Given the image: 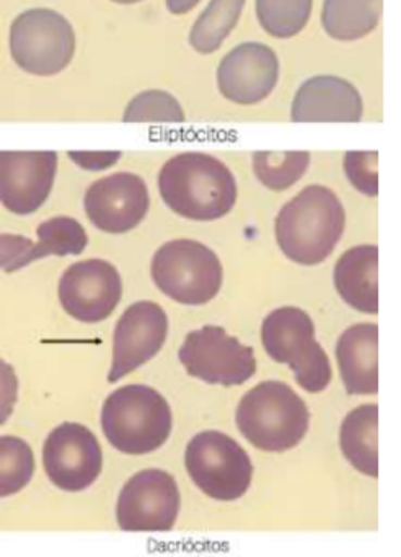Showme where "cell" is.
Segmentation results:
<instances>
[{
	"mask_svg": "<svg viewBox=\"0 0 401 557\" xmlns=\"http://www.w3.org/2000/svg\"><path fill=\"white\" fill-rule=\"evenodd\" d=\"M159 190L170 210L192 221L224 218L237 203V181L214 156L183 152L159 174Z\"/></svg>",
	"mask_w": 401,
	"mask_h": 557,
	"instance_id": "obj_1",
	"label": "cell"
},
{
	"mask_svg": "<svg viewBox=\"0 0 401 557\" xmlns=\"http://www.w3.org/2000/svg\"><path fill=\"white\" fill-rule=\"evenodd\" d=\"M344 224V208L335 191L309 185L284 205L274 230L287 259L300 265H316L331 256Z\"/></svg>",
	"mask_w": 401,
	"mask_h": 557,
	"instance_id": "obj_2",
	"label": "cell"
},
{
	"mask_svg": "<svg viewBox=\"0 0 401 557\" xmlns=\"http://www.w3.org/2000/svg\"><path fill=\"white\" fill-rule=\"evenodd\" d=\"M235 422L254 448L284 453L296 448L306 435L310 412L289 384L263 381L241 397Z\"/></svg>",
	"mask_w": 401,
	"mask_h": 557,
	"instance_id": "obj_3",
	"label": "cell"
},
{
	"mask_svg": "<svg viewBox=\"0 0 401 557\" xmlns=\"http://www.w3.org/2000/svg\"><path fill=\"white\" fill-rule=\"evenodd\" d=\"M172 426V409L165 397L143 384L113 391L101 407L104 436L124 455L155 451L168 440Z\"/></svg>",
	"mask_w": 401,
	"mask_h": 557,
	"instance_id": "obj_4",
	"label": "cell"
},
{
	"mask_svg": "<svg viewBox=\"0 0 401 557\" xmlns=\"http://www.w3.org/2000/svg\"><path fill=\"white\" fill-rule=\"evenodd\" d=\"M264 350L277 363L289 364L306 393H322L331 381V364L315 341L312 318L293 306L274 309L261 325Z\"/></svg>",
	"mask_w": 401,
	"mask_h": 557,
	"instance_id": "obj_5",
	"label": "cell"
},
{
	"mask_svg": "<svg viewBox=\"0 0 401 557\" xmlns=\"http://www.w3.org/2000/svg\"><path fill=\"white\" fill-rule=\"evenodd\" d=\"M156 288L181 305H205L217 296L224 278L214 250L195 239L163 244L150 265Z\"/></svg>",
	"mask_w": 401,
	"mask_h": 557,
	"instance_id": "obj_6",
	"label": "cell"
},
{
	"mask_svg": "<svg viewBox=\"0 0 401 557\" xmlns=\"http://www.w3.org/2000/svg\"><path fill=\"white\" fill-rule=\"evenodd\" d=\"M185 466L198 488L214 500L243 497L253 478L248 453L237 440L217 430H205L189 440Z\"/></svg>",
	"mask_w": 401,
	"mask_h": 557,
	"instance_id": "obj_7",
	"label": "cell"
},
{
	"mask_svg": "<svg viewBox=\"0 0 401 557\" xmlns=\"http://www.w3.org/2000/svg\"><path fill=\"white\" fill-rule=\"evenodd\" d=\"M10 53L25 73L54 76L74 58V28L51 9H29L10 28Z\"/></svg>",
	"mask_w": 401,
	"mask_h": 557,
	"instance_id": "obj_8",
	"label": "cell"
},
{
	"mask_svg": "<svg viewBox=\"0 0 401 557\" xmlns=\"http://www.w3.org/2000/svg\"><path fill=\"white\" fill-rule=\"evenodd\" d=\"M178 358L189 376L225 387L240 386L256 373L253 348L228 335L221 325L189 332Z\"/></svg>",
	"mask_w": 401,
	"mask_h": 557,
	"instance_id": "obj_9",
	"label": "cell"
},
{
	"mask_svg": "<svg viewBox=\"0 0 401 557\" xmlns=\"http://www.w3.org/2000/svg\"><path fill=\"white\" fill-rule=\"evenodd\" d=\"M179 504L181 497L173 475L162 469H146L121 488L117 524L134 533H166L175 527Z\"/></svg>",
	"mask_w": 401,
	"mask_h": 557,
	"instance_id": "obj_10",
	"label": "cell"
},
{
	"mask_svg": "<svg viewBox=\"0 0 401 557\" xmlns=\"http://www.w3.org/2000/svg\"><path fill=\"white\" fill-rule=\"evenodd\" d=\"M42 465L55 487L82 492L90 487L103 468V453L97 436L74 422L55 426L42 446Z\"/></svg>",
	"mask_w": 401,
	"mask_h": 557,
	"instance_id": "obj_11",
	"label": "cell"
},
{
	"mask_svg": "<svg viewBox=\"0 0 401 557\" xmlns=\"http://www.w3.org/2000/svg\"><path fill=\"white\" fill-rule=\"evenodd\" d=\"M58 293L68 315L85 324H97L116 309L123 282L113 263L101 259L80 260L62 273Z\"/></svg>",
	"mask_w": 401,
	"mask_h": 557,
	"instance_id": "obj_12",
	"label": "cell"
},
{
	"mask_svg": "<svg viewBox=\"0 0 401 557\" xmlns=\"http://www.w3.org/2000/svg\"><path fill=\"white\" fill-rule=\"evenodd\" d=\"M150 198L146 182L130 172H117L88 187L85 213L95 227L108 234H124L142 223Z\"/></svg>",
	"mask_w": 401,
	"mask_h": 557,
	"instance_id": "obj_13",
	"label": "cell"
},
{
	"mask_svg": "<svg viewBox=\"0 0 401 557\" xmlns=\"http://www.w3.org/2000/svg\"><path fill=\"white\" fill-rule=\"evenodd\" d=\"M168 318L162 306L137 301L121 315L114 327L113 363L108 381L116 383L140 364L152 360L166 341Z\"/></svg>",
	"mask_w": 401,
	"mask_h": 557,
	"instance_id": "obj_14",
	"label": "cell"
},
{
	"mask_svg": "<svg viewBox=\"0 0 401 557\" xmlns=\"http://www.w3.org/2000/svg\"><path fill=\"white\" fill-rule=\"evenodd\" d=\"M58 152H0V198L12 213L25 216L45 205L54 185Z\"/></svg>",
	"mask_w": 401,
	"mask_h": 557,
	"instance_id": "obj_15",
	"label": "cell"
},
{
	"mask_svg": "<svg viewBox=\"0 0 401 557\" xmlns=\"http://www.w3.org/2000/svg\"><path fill=\"white\" fill-rule=\"evenodd\" d=\"M277 79L279 60L263 44L238 45L218 64V90L237 106L263 102L276 89Z\"/></svg>",
	"mask_w": 401,
	"mask_h": 557,
	"instance_id": "obj_16",
	"label": "cell"
},
{
	"mask_svg": "<svg viewBox=\"0 0 401 557\" xmlns=\"http://www.w3.org/2000/svg\"><path fill=\"white\" fill-rule=\"evenodd\" d=\"M362 113L361 94L351 83L336 76H316L297 90L290 119L293 123H358Z\"/></svg>",
	"mask_w": 401,
	"mask_h": 557,
	"instance_id": "obj_17",
	"label": "cell"
},
{
	"mask_svg": "<svg viewBox=\"0 0 401 557\" xmlns=\"http://www.w3.org/2000/svg\"><path fill=\"white\" fill-rule=\"evenodd\" d=\"M38 243L23 236H2V267L7 273L48 256H80L88 244L84 226L74 218L55 216L39 224Z\"/></svg>",
	"mask_w": 401,
	"mask_h": 557,
	"instance_id": "obj_18",
	"label": "cell"
},
{
	"mask_svg": "<svg viewBox=\"0 0 401 557\" xmlns=\"http://www.w3.org/2000/svg\"><path fill=\"white\" fill-rule=\"evenodd\" d=\"M336 360L348 394H377L378 325L355 324L346 329L336 344Z\"/></svg>",
	"mask_w": 401,
	"mask_h": 557,
	"instance_id": "obj_19",
	"label": "cell"
},
{
	"mask_svg": "<svg viewBox=\"0 0 401 557\" xmlns=\"http://www.w3.org/2000/svg\"><path fill=\"white\" fill-rule=\"evenodd\" d=\"M336 292L364 314L378 312V247L365 244L346 250L335 265Z\"/></svg>",
	"mask_w": 401,
	"mask_h": 557,
	"instance_id": "obj_20",
	"label": "cell"
},
{
	"mask_svg": "<svg viewBox=\"0 0 401 557\" xmlns=\"http://www.w3.org/2000/svg\"><path fill=\"white\" fill-rule=\"evenodd\" d=\"M342 455L368 478H378V406L355 407L342 420L339 432Z\"/></svg>",
	"mask_w": 401,
	"mask_h": 557,
	"instance_id": "obj_21",
	"label": "cell"
},
{
	"mask_svg": "<svg viewBox=\"0 0 401 557\" xmlns=\"http://www.w3.org/2000/svg\"><path fill=\"white\" fill-rule=\"evenodd\" d=\"M381 11L384 0H325L322 25L333 40H361L377 28Z\"/></svg>",
	"mask_w": 401,
	"mask_h": 557,
	"instance_id": "obj_22",
	"label": "cell"
},
{
	"mask_svg": "<svg viewBox=\"0 0 401 557\" xmlns=\"http://www.w3.org/2000/svg\"><path fill=\"white\" fill-rule=\"evenodd\" d=\"M245 0H211L189 34V44L199 54H212L237 27Z\"/></svg>",
	"mask_w": 401,
	"mask_h": 557,
	"instance_id": "obj_23",
	"label": "cell"
},
{
	"mask_svg": "<svg viewBox=\"0 0 401 557\" xmlns=\"http://www.w3.org/2000/svg\"><path fill=\"white\" fill-rule=\"evenodd\" d=\"M310 165V152L260 151L253 154V171L258 181L274 191H284L292 187L305 175Z\"/></svg>",
	"mask_w": 401,
	"mask_h": 557,
	"instance_id": "obj_24",
	"label": "cell"
},
{
	"mask_svg": "<svg viewBox=\"0 0 401 557\" xmlns=\"http://www.w3.org/2000/svg\"><path fill=\"white\" fill-rule=\"evenodd\" d=\"M313 0H256V15L267 35L280 40L296 37L309 24Z\"/></svg>",
	"mask_w": 401,
	"mask_h": 557,
	"instance_id": "obj_25",
	"label": "cell"
},
{
	"mask_svg": "<svg viewBox=\"0 0 401 557\" xmlns=\"http://www.w3.org/2000/svg\"><path fill=\"white\" fill-rule=\"evenodd\" d=\"M35 472V458L28 443L16 436L0 438V495L9 497L22 491Z\"/></svg>",
	"mask_w": 401,
	"mask_h": 557,
	"instance_id": "obj_26",
	"label": "cell"
},
{
	"mask_svg": "<svg viewBox=\"0 0 401 557\" xmlns=\"http://www.w3.org/2000/svg\"><path fill=\"white\" fill-rule=\"evenodd\" d=\"M124 123H183L185 112L175 97L163 90H146L130 100L123 115Z\"/></svg>",
	"mask_w": 401,
	"mask_h": 557,
	"instance_id": "obj_27",
	"label": "cell"
},
{
	"mask_svg": "<svg viewBox=\"0 0 401 557\" xmlns=\"http://www.w3.org/2000/svg\"><path fill=\"white\" fill-rule=\"evenodd\" d=\"M377 151H351L344 156V172L352 187L367 197L378 195Z\"/></svg>",
	"mask_w": 401,
	"mask_h": 557,
	"instance_id": "obj_28",
	"label": "cell"
},
{
	"mask_svg": "<svg viewBox=\"0 0 401 557\" xmlns=\"http://www.w3.org/2000/svg\"><path fill=\"white\" fill-rule=\"evenodd\" d=\"M68 156L87 171H103L120 161L121 152H68Z\"/></svg>",
	"mask_w": 401,
	"mask_h": 557,
	"instance_id": "obj_29",
	"label": "cell"
},
{
	"mask_svg": "<svg viewBox=\"0 0 401 557\" xmlns=\"http://www.w3.org/2000/svg\"><path fill=\"white\" fill-rule=\"evenodd\" d=\"M198 4L199 0H166V9H168L173 15L188 14V12H191Z\"/></svg>",
	"mask_w": 401,
	"mask_h": 557,
	"instance_id": "obj_30",
	"label": "cell"
},
{
	"mask_svg": "<svg viewBox=\"0 0 401 557\" xmlns=\"http://www.w3.org/2000/svg\"><path fill=\"white\" fill-rule=\"evenodd\" d=\"M111 2H116V4L121 5H129L137 4V2H140V0H111Z\"/></svg>",
	"mask_w": 401,
	"mask_h": 557,
	"instance_id": "obj_31",
	"label": "cell"
}]
</instances>
